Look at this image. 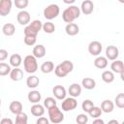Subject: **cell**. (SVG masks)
Segmentation results:
<instances>
[{
	"label": "cell",
	"instance_id": "cell-29",
	"mask_svg": "<svg viewBox=\"0 0 124 124\" xmlns=\"http://www.w3.org/2000/svg\"><path fill=\"white\" fill-rule=\"evenodd\" d=\"M11 66L8 63L5 62H0V76L1 77H5L8 76L11 72Z\"/></svg>",
	"mask_w": 124,
	"mask_h": 124
},
{
	"label": "cell",
	"instance_id": "cell-22",
	"mask_svg": "<svg viewBox=\"0 0 124 124\" xmlns=\"http://www.w3.org/2000/svg\"><path fill=\"white\" fill-rule=\"evenodd\" d=\"M2 32L5 36L7 37H11L15 34L16 32V26L13 23H6L3 25L2 27Z\"/></svg>",
	"mask_w": 124,
	"mask_h": 124
},
{
	"label": "cell",
	"instance_id": "cell-14",
	"mask_svg": "<svg viewBox=\"0 0 124 124\" xmlns=\"http://www.w3.org/2000/svg\"><path fill=\"white\" fill-rule=\"evenodd\" d=\"M27 99L32 104H39V102L42 99V95L38 90H32V91H30L28 93Z\"/></svg>",
	"mask_w": 124,
	"mask_h": 124
},
{
	"label": "cell",
	"instance_id": "cell-16",
	"mask_svg": "<svg viewBox=\"0 0 124 124\" xmlns=\"http://www.w3.org/2000/svg\"><path fill=\"white\" fill-rule=\"evenodd\" d=\"M68 92H69L70 96L73 97V98L78 97L80 95V93H81V86L78 83H73V84H71L69 86Z\"/></svg>",
	"mask_w": 124,
	"mask_h": 124
},
{
	"label": "cell",
	"instance_id": "cell-23",
	"mask_svg": "<svg viewBox=\"0 0 124 124\" xmlns=\"http://www.w3.org/2000/svg\"><path fill=\"white\" fill-rule=\"evenodd\" d=\"M39 83H40V79L35 75L29 76L27 78V79H26V85H27L28 88H33L34 89V88H36L39 85Z\"/></svg>",
	"mask_w": 124,
	"mask_h": 124
},
{
	"label": "cell",
	"instance_id": "cell-13",
	"mask_svg": "<svg viewBox=\"0 0 124 124\" xmlns=\"http://www.w3.org/2000/svg\"><path fill=\"white\" fill-rule=\"evenodd\" d=\"M46 47L43 45H36L33 47L32 50V55L35 58H43L46 55Z\"/></svg>",
	"mask_w": 124,
	"mask_h": 124
},
{
	"label": "cell",
	"instance_id": "cell-38",
	"mask_svg": "<svg viewBox=\"0 0 124 124\" xmlns=\"http://www.w3.org/2000/svg\"><path fill=\"white\" fill-rule=\"evenodd\" d=\"M77 124H86L88 122V116L85 113H80L76 118Z\"/></svg>",
	"mask_w": 124,
	"mask_h": 124
},
{
	"label": "cell",
	"instance_id": "cell-32",
	"mask_svg": "<svg viewBox=\"0 0 124 124\" xmlns=\"http://www.w3.org/2000/svg\"><path fill=\"white\" fill-rule=\"evenodd\" d=\"M28 122V116L26 113L21 112L16 116V121L14 124H27Z\"/></svg>",
	"mask_w": 124,
	"mask_h": 124
},
{
	"label": "cell",
	"instance_id": "cell-43",
	"mask_svg": "<svg viewBox=\"0 0 124 124\" xmlns=\"http://www.w3.org/2000/svg\"><path fill=\"white\" fill-rule=\"evenodd\" d=\"M36 124H49V120L45 116H41V117H38Z\"/></svg>",
	"mask_w": 124,
	"mask_h": 124
},
{
	"label": "cell",
	"instance_id": "cell-25",
	"mask_svg": "<svg viewBox=\"0 0 124 124\" xmlns=\"http://www.w3.org/2000/svg\"><path fill=\"white\" fill-rule=\"evenodd\" d=\"M81 85L87 89V90H91V89H94L95 86H96V81L92 78H84L82 80H81Z\"/></svg>",
	"mask_w": 124,
	"mask_h": 124
},
{
	"label": "cell",
	"instance_id": "cell-39",
	"mask_svg": "<svg viewBox=\"0 0 124 124\" xmlns=\"http://www.w3.org/2000/svg\"><path fill=\"white\" fill-rule=\"evenodd\" d=\"M37 37L34 36H24V44L27 46H34L36 44Z\"/></svg>",
	"mask_w": 124,
	"mask_h": 124
},
{
	"label": "cell",
	"instance_id": "cell-8",
	"mask_svg": "<svg viewBox=\"0 0 124 124\" xmlns=\"http://www.w3.org/2000/svg\"><path fill=\"white\" fill-rule=\"evenodd\" d=\"M12 1L11 0H1L0 1V16H6L11 13L12 10Z\"/></svg>",
	"mask_w": 124,
	"mask_h": 124
},
{
	"label": "cell",
	"instance_id": "cell-12",
	"mask_svg": "<svg viewBox=\"0 0 124 124\" xmlns=\"http://www.w3.org/2000/svg\"><path fill=\"white\" fill-rule=\"evenodd\" d=\"M22 108H23L22 104H21L19 101H13V102H11V104H10V106H9L10 111H11L12 113L16 114V115L21 113V112H22Z\"/></svg>",
	"mask_w": 124,
	"mask_h": 124
},
{
	"label": "cell",
	"instance_id": "cell-1",
	"mask_svg": "<svg viewBox=\"0 0 124 124\" xmlns=\"http://www.w3.org/2000/svg\"><path fill=\"white\" fill-rule=\"evenodd\" d=\"M80 16V9L76 5H70L62 13V19L68 24L73 23L76 18H78Z\"/></svg>",
	"mask_w": 124,
	"mask_h": 124
},
{
	"label": "cell",
	"instance_id": "cell-18",
	"mask_svg": "<svg viewBox=\"0 0 124 124\" xmlns=\"http://www.w3.org/2000/svg\"><path fill=\"white\" fill-rule=\"evenodd\" d=\"M110 69L112 73H116V74H121L124 72V65L123 62L121 60H114L111 65H110Z\"/></svg>",
	"mask_w": 124,
	"mask_h": 124
},
{
	"label": "cell",
	"instance_id": "cell-3",
	"mask_svg": "<svg viewBox=\"0 0 124 124\" xmlns=\"http://www.w3.org/2000/svg\"><path fill=\"white\" fill-rule=\"evenodd\" d=\"M48 110V120L53 124H59L64 120V114L57 106H54Z\"/></svg>",
	"mask_w": 124,
	"mask_h": 124
},
{
	"label": "cell",
	"instance_id": "cell-19",
	"mask_svg": "<svg viewBox=\"0 0 124 124\" xmlns=\"http://www.w3.org/2000/svg\"><path fill=\"white\" fill-rule=\"evenodd\" d=\"M9 75H10L11 79L14 80V81H19L23 78V72L19 68H14V69H12Z\"/></svg>",
	"mask_w": 124,
	"mask_h": 124
},
{
	"label": "cell",
	"instance_id": "cell-41",
	"mask_svg": "<svg viewBox=\"0 0 124 124\" xmlns=\"http://www.w3.org/2000/svg\"><path fill=\"white\" fill-rule=\"evenodd\" d=\"M23 33H24V36H34V37H37V35H38V33H36L35 31H33L29 27V25H26L25 26V28L23 30Z\"/></svg>",
	"mask_w": 124,
	"mask_h": 124
},
{
	"label": "cell",
	"instance_id": "cell-11",
	"mask_svg": "<svg viewBox=\"0 0 124 124\" xmlns=\"http://www.w3.org/2000/svg\"><path fill=\"white\" fill-rule=\"evenodd\" d=\"M79 9H80V13H83L84 15H90L94 11V4L91 0H84L81 3Z\"/></svg>",
	"mask_w": 124,
	"mask_h": 124
},
{
	"label": "cell",
	"instance_id": "cell-28",
	"mask_svg": "<svg viewBox=\"0 0 124 124\" xmlns=\"http://www.w3.org/2000/svg\"><path fill=\"white\" fill-rule=\"evenodd\" d=\"M59 65H60V67H61L67 74L71 73V72L74 70V64H73V62H72L71 60H64V61H63L62 63H60Z\"/></svg>",
	"mask_w": 124,
	"mask_h": 124
},
{
	"label": "cell",
	"instance_id": "cell-24",
	"mask_svg": "<svg viewBox=\"0 0 124 124\" xmlns=\"http://www.w3.org/2000/svg\"><path fill=\"white\" fill-rule=\"evenodd\" d=\"M9 61H10V66H13L14 68H18L22 62V58L18 53H15L11 55Z\"/></svg>",
	"mask_w": 124,
	"mask_h": 124
},
{
	"label": "cell",
	"instance_id": "cell-27",
	"mask_svg": "<svg viewBox=\"0 0 124 124\" xmlns=\"http://www.w3.org/2000/svg\"><path fill=\"white\" fill-rule=\"evenodd\" d=\"M101 78L106 83H111L114 80V74L111 71H104L102 73Z\"/></svg>",
	"mask_w": 124,
	"mask_h": 124
},
{
	"label": "cell",
	"instance_id": "cell-6",
	"mask_svg": "<svg viewBox=\"0 0 124 124\" xmlns=\"http://www.w3.org/2000/svg\"><path fill=\"white\" fill-rule=\"evenodd\" d=\"M103 46L98 41H92L88 45V52L93 56H99L102 52Z\"/></svg>",
	"mask_w": 124,
	"mask_h": 124
},
{
	"label": "cell",
	"instance_id": "cell-46",
	"mask_svg": "<svg viewBox=\"0 0 124 124\" xmlns=\"http://www.w3.org/2000/svg\"><path fill=\"white\" fill-rule=\"evenodd\" d=\"M107 124H119V122H118L116 119H111V120H109Z\"/></svg>",
	"mask_w": 124,
	"mask_h": 124
},
{
	"label": "cell",
	"instance_id": "cell-36",
	"mask_svg": "<svg viewBox=\"0 0 124 124\" xmlns=\"http://www.w3.org/2000/svg\"><path fill=\"white\" fill-rule=\"evenodd\" d=\"M88 114L92 117V118H94V119H96V118H100V116H101V114H102V110H101V108H99V107H93V108L88 112Z\"/></svg>",
	"mask_w": 124,
	"mask_h": 124
},
{
	"label": "cell",
	"instance_id": "cell-9",
	"mask_svg": "<svg viewBox=\"0 0 124 124\" xmlns=\"http://www.w3.org/2000/svg\"><path fill=\"white\" fill-rule=\"evenodd\" d=\"M30 14L25 10L18 12L16 16V20L20 25H27L28 23H30Z\"/></svg>",
	"mask_w": 124,
	"mask_h": 124
},
{
	"label": "cell",
	"instance_id": "cell-30",
	"mask_svg": "<svg viewBox=\"0 0 124 124\" xmlns=\"http://www.w3.org/2000/svg\"><path fill=\"white\" fill-rule=\"evenodd\" d=\"M29 27L33 30V31H35L36 33H39V31L42 29V27H43V22L41 21V20H39V19H35V20H33V21H31L29 24Z\"/></svg>",
	"mask_w": 124,
	"mask_h": 124
},
{
	"label": "cell",
	"instance_id": "cell-7",
	"mask_svg": "<svg viewBox=\"0 0 124 124\" xmlns=\"http://www.w3.org/2000/svg\"><path fill=\"white\" fill-rule=\"evenodd\" d=\"M119 56V49L115 46H108L106 48V58L108 60L114 61Z\"/></svg>",
	"mask_w": 124,
	"mask_h": 124
},
{
	"label": "cell",
	"instance_id": "cell-45",
	"mask_svg": "<svg viewBox=\"0 0 124 124\" xmlns=\"http://www.w3.org/2000/svg\"><path fill=\"white\" fill-rule=\"evenodd\" d=\"M92 124H105V121L103 119H101V118H96V119L93 120Z\"/></svg>",
	"mask_w": 124,
	"mask_h": 124
},
{
	"label": "cell",
	"instance_id": "cell-48",
	"mask_svg": "<svg viewBox=\"0 0 124 124\" xmlns=\"http://www.w3.org/2000/svg\"><path fill=\"white\" fill-rule=\"evenodd\" d=\"M119 75H120L121 79H122V80H124V72H123V73H121V74H119Z\"/></svg>",
	"mask_w": 124,
	"mask_h": 124
},
{
	"label": "cell",
	"instance_id": "cell-21",
	"mask_svg": "<svg viewBox=\"0 0 124 124\" xmlns=\"http://www.w3.org/2000/svg\"><path fill=\"white\" fill-rule=\"evenodd\" d=\"M94 66L96 68H98V69L103 70V69H105L108 66V59L105 56H102V55L100 56L99 55L94 60Z\"/></svg>",
	"mask_w": 124,
	"mask_h": 124
},
{
	"label": "cell",
	"instance_id": "cell-5",
	"mask_svg": "<svg viewBox=\"0 0 124 124\" xmlns=\"http://www.w3.org/2000/svg\"><path fill=\"white\" fill-rule=\"evenodd\" d=\"M77 106H78V101L76 100V98H73V97L65 98L61 103V108L63 111L73 110L77 108Z\"/></svg>",
	"mask_w": 124,
	"mask_h": 124
},
{
	"label": "cell",
	"instance_id": "cell-34",
	"mask_svg": "<svg viewBox=\"0 0 124 124\" xmlns=\"http://www.w3.org/2000/svg\"><path fill=\"white\" fill-rule=\"evenodd\" d=\"M54 106H57V102L55 101V99L53 97H46L44 101V107L46 108H50Z\"/></svg>",
	"mask_w": 124,
	"mask_h": 124
},
{
	"label": "cell",
	"instance_id": "cell-17",
	"mask_svg": "<svg viewBox=\"0 0 124 124\" xmlns=\"http://www.w3.org/2000/svg\"><path fill=\"white\" fill-rule=\"evenodd\" d=\"M65 32H66V34L67 35H69V36H75V35H77V34H78V32H79V27H78V24H76V23H68L67 25H66V27H65Z\"/></svg>",
	"mask_w": 124,
	"mask_h": 124
},
{
	"label": "cell",
	"instance_id": "cell-49",
	"mask_svg": "<svg viewBox=\"0 0 124 124\" xmlns=\"http://www.w3.org/2000/svg\"><path fill=\"white\" fill-rule=\"evenodd\" d=\"M0 106H1V99H0Z\"/></svg>",
	"mask_w": 124,
	"mask_h": 124
},
{
	"label": "cell",
	"instance_id": "cell-37",
	"mask_svg": "<svg viewBox=\"0 0 124 124\" xmlns=\"http://www.w3.org/2000/svg\"><path fill=\"white\" fill-rule=\"evenodd\" d=\"M14 4H15V6H16L17 9H20V10L22 11L24 8H26V7L28 6L29 1H28V0H15Z\"/></svg>",
	"mask_w": 124,
	"mask_h": 124
},
{
	"label": "cell",
	"instance_id": "cell-4",
	"mask_svg": "<svg viewBox=\"0 0 124 124\" xmlns=\"http://www.w3.org/2000/svg\"><path fill=\"white\" fill-rule=\"evenodd\" d=\"M59 13H60V8L56 4H50L44 9V16L48 20L57 17Z\"/></svg>",
	"mask_w": 124,
	"mask_h": 124
},
{
	"label": "cell",
	"instance_id": "cell-42",
	"mask_svg": "<svg viewBox=\"0 0 124 124\" xmlns=\"http://www.w3.org/2000/svg\"><path fill=\"white\" fill-rule=\"evenodd\" d=\"M8 58V51L6 49L0 48V62L6 60Z\"/></svg>",
	"mask_w": 124,
	"mask_h": 124
},
{
	"label": "cell",
	"instance_id": "cell-33",
	"mask_svg": "<svg viewBox=\"0 0 124 124\" xmlns=\"http://www.w3.org/2000/svg\"><path fill=\"white\" fill-rule=\"evenodd\" d=\"M114 104L119 108H124V93H119L116 95V97L114 99Z\"/></svg>",
	"mask_w": 124,
	"mask_h": 124
},
{
	"label": "cell",
	"instance_id": "cell-26",
	"mask_svg": "<svg viewBox=\"0 0 124 124\" xmlns=\"http://www.w3.org/2000/svg\"><path fill=\"white\" fill-rule=\"evenodd\" d=\"M54 70V64L51 61H46L41 65V71L44 74H49Z\"/></svg>",
	"mask_w": 124,
	"mask_h": 124
},
{
	"label": "cell",
	"instance_id": "cell-35",
	"mask_svg": "<svg viewBox=\"0 0 124 124\" xmlns=\"http://www.w3.org/2000/svg\"><path fill=\"white\" fill-rule=\"evenodd\" d=\"M93 107H94V104H93V102L90 101V100H84V101L82 102V104H81V108H82V110H83L84 112H87V113L93 108Z\"/></svg>",
	"mask_w": 124,
	"mask_h": 124
},
{
	"label": "cell",
	"instance_id": "cell-40",
	"mask_svg": "<svg viewBox=\"0 0 124 124\" xmlns=\"http://www.w3.org/2000/svg\"><path fill=\"white\" fill-rule=\"evenodd\" d=\"M54 73H55V75H56L58 78H64V77H66V76L68 75V74L60 67L59 64L54 68Z\"/></svg>",
	"mask_w": 124,
	"mask_h": 124
},
{
	"label": "cell",
	"instance_id": "cell-20",
	"mask_svg": "<svg viewBox=\"0 0 124 124\" xmlns=\"http://www.w3.org/2000/svg\"><path fill=\"white\" fill-rule=\"evenodd\" d=\"M101 108L102 112L109 113L114 109V104L110 100H104L102 102V104H101V108Z\"/></svg>",
	"mask_w": 124,
	"mask_h": 124
},
{
	"label": "cell",
	"instance_id": "cell-50",
	"mask_svg": "<svg viewBox=\"0 0 124 124\" xmlns=\"http://www.w3.org/2000/svg\"><path fill=\"white\" fill-rule=\"evenodd\" d=\"M0 117H1V112H0Z\"/></svg>",
	"mask_w": 124,
	"mask_h": 124
},
{
	"label": "cell",
	"instance_id": "cell-31",
	"mask_svg": "<svg viewBox=\"0 0 124 124\" xmlns=\"http://www.w3.org/2000/svg\"><path fill=\"white\" fill-rule=\"evenodd\" d=\"M42 29H43L46 33H47V34H51V33H53V32L55 31V25H54L51 21H46V22L43 23V27H42Z\"/></svg>",
	"mask_w": 124,
	"mask_h": 124
},
{
	"label": "cell",
	"instance_id": "cell-44",
	"mask_svg": "<svg viewBox=\"0 0 124 124\" xmlns=\"http://www.w3.org/2000/svg\"><path fill=\"white\" fill-rule=\"evenodd\" d=\"M0 124H14L13 120L9 117H4L0 120Z\"/></svg>",
	"mask_w": 124,
	"mask_h": 124
},
{
	"label": "cell",
	"instance_id": "cell-47",
	"mask_svg": "<svg viewBox=\"0 0 124 124\" xmlns=\"http://www.w3.org/2000/svg\"><path fill=\"white\" fill-rule=\"evenodd\" d=\"M64 3H66V4H74L75 3V0H64Z\"/></svg>",
	"mask_w": 124,
	"mask_h": 124
},
{
	"label": "cell",
	"instance_id": "cell-15",
	"mask_svg": "<svg viewBox=\"0 0 124 124\" xmlns=\"http://www.w3.org/2000/svg\"><path fill=\"white\" fill-rule=\"evenodd\" d=\"M30 111L31 113L34 115V116H37V117H41L44 115L45 113V107L43 105H40V104H34L31 108H30Z\"/></svg>",
	"mask_w": 124,
	"mask_h": 124
},
{
	"label": "cell",
	"instance_id": "cell-2",
	"mask_svg": "<svg viewBox=\"0 0 124 124\" xmlns=\"http://www.w3.org/2000/svg\"><path fill=\"white\" fill-rule=\"evenodd\" d=\"M23 66L24 70L28 74H34L38 70V62L37 58H35L33 55H26L23 59Z\"/></svg>",
	"mask_w": 124,
	"mask_h": 124
},
{
	"label": "cell",
	"instance_id": "cell-10",
	"mask_svg": "<svg viewBox=\"0 0 124 124\" xmlns=\"http://www.w3.org/2000/svg\"><path fill=\"white\" fill-rule=\"evenodd\" d=\"M52 94L54 95V97L57 99V100H64L66 98V94H67V91H66V88L62 85H55L53 88H52Z\"/></svg>",
	"mask_w": 124,
	"mask_h": 124
}]
</instances>
